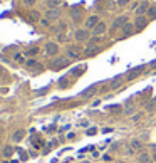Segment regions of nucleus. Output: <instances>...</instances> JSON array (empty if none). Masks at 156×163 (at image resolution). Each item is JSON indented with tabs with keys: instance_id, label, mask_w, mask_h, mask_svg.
Segmentation results:
<instances>
[{
	"instance_id": "f8f14e48",
	"label": "nucleus",
	"mask_w": 156,
	"mask_h": 163,
	"mask_svg": "<svg viewBox=\"0 0 156 163\" xmlns=\"http://www.w3.org/2000/svg\"><path fill=\"white\" fill-rule=\"evenodd\" d=\"M119 84H121V79H119V77H118V79H116L114 82H113V84H111V89H114V88H118V86H119Z\"/></svg>"
},
{
	"instance_id": "a211bd4d",
	"label": "nucleus",
	"mask_w": 156,
	"mask_h": 163,
	"mask_svg": "<svg viewBox=\"0 0 156 163\" xmlns=\"http://www.w3.org/2000/svg\"><path fill=\"white\" fill-rule=\"evenodd\" d=\"M119 163H122V162H119Z\"/></svg>"
},
{
	"instance_id": "39448f33",
	"label": "nucleus",
	"mask_w": 156,
	"mask_h": 163,
	"mask_svg": "<svg viewBox=\"0 0 156 163\" xmlns=\"http://www.w3.org/2000/svg\"><path fill=\"white\" fill-rule=\"evenodd\" d=\"M139 163H149V155L148 153H141V155H139Z\"/></svg>"
},
{
	"instance_id": "4468645a",
	"label": "nucleus",
	"mask_w": 156,
	"mask_h": 163,
	"mask_svg": "<svg viewBox=\"0 0 156 163\" xmlns=\"http://www.w3.org/2000/svg\"><path fill=\"white\" fill-rule=\"evenodd\" d=\"M49 52H50V54H54V52H55V46H49Z\"/></svg>"
},
{
	"instance_id": "423d86ee",
	"label": "nucleus",
	"mask_w": 156,
	"mask_h": 163,
	"mask_svg": "<svg viewBox=\"0 0 156 163\" xmlns=\"http://www.w3.org/2000/svg\"><path fill=\"white\" fill-rule=\"evenodd\" d=\"M104 30H106V24H99V25H97V27L94 29V32H96V34H102Z\"/></svg>"
},
{
	"instance_id": "9b49d317",
	"label": "nucleus",
	"mask_w": 156,
	"mask_h": 163,
	"mask_svg": "<svg viewBox=\"0 0 156 163\" xmlns=\"http://www.w3.org/2000/svg\"><path fill=\"white\" fill-rule=\"evenodd\" d=\"M146 8H148V5H146V4H143V5H139V7H138V10H136V12H138V14H143Z\"/></svg>"
},
{
	"instance_id": "9d476101",
	"label": "nucleus",
	"mask_w": 156,
	"mask_h": 163,
	"mask_svg": "<svg viewBox=\"0 0 156 163\" xmlns=\"http://www.w3.org/2000/svg\"><path fill=\"white\" fill-rule=\"evenodd\" d=\"M77 39H79V41L87 39V32H82V30H79V32H77Z\"/></svg>"
},
{
	"instance_id": "1a4fd4ad",
	"label": "nucleus",
	"mask_w": 156,
	"mask_h": 163,
	"mask_svg": "<svg viewBox=\"0 0 156 163\" xmlns=\"http://www.w3.org/2000/svg\"><path fill=\"white\" fill-rule=\"evenodd\" d=\"M131 146L134 150H139L141 148V141H139V140H133V141H131Z\"/></svg>"
},
{
	"instance_id": "f03ea898",
	"label": "nucleus",
	"mask_w": 156,
	"mask_h": 163,
	"mask_svg": "<svg viewBox=\"0 0 156 163\" xmlns=\"http://www.w3.org/2000/svg\"><path fill=\"white\" fill-rule=\"evenodd\" d=\"M146 19H144V17H138V19H136V27H139V29H143L144 27V25H146Z\"/></svg>"
},
{
	"instance_id": "7ed1b4c3",
	"label": "nucleus",
	"mask_w": 156,
	"mask_h": 163,
	"mask_svg": "<svg viewBox=\"0 0 156 163\" xmlns=\"http://www.w3.org/2000/svg\"><path fill=\"white\" fill-rule=\"evenodd\" d=\"M122 24H126V17H119V19H116V22H114V25H113V29L121 27Z\"/></svg>"
},
{
	"instance_id": "ddd939ff",
	"label": "nucleus",
	"mask_w": 156,
	"mask_h": 163,
	"mask_svg": "<svg viewBox=\"0 0 156 163\" xmlns=\"http://www.w3.org/2000/svg\"><path fill=\"white\" fill-rule=\"evenodd\" d=\"M148 15H149V17H156V8H149Z\"/></svg>"
},
{
	"instance_id": "f257e3e1",
	"label": "nucleus",
	"mask_w": 156,
	"mask_h": 163,
	"mask_svg": "<svg viewBox=\"0 0 156 163\" xmlns=\"http://www.w3.org/2000/svg\"><path fill=\"white\" fill-rule=\"evenodd\" d=\"M141 71H143V67H134V69H131L128 72V79H134L138 74H141Z\"/></svg>"
},
{
	"instance_id": "0eeeda50",
	"label": "nucleus",
	"mask_w": 156,
	"mask_h": 163,
	"mask_svg": "<svg viewBox=\"0 0 156 163\" xmlns=\"http://www.w3.org/2000/svg\"><path fill=\"white\" fill-rule=\"evenodd\" d=\"M108 111H109V113H121V108H119L118 104H114V106H109Z\"/></svg>"
},
{
	"instance_id": "f3484780",
	"label": "nucleus",
	"mask_w": 156,
	"mask_h": 163,
	"mask_svg": "<svg viewBox=\"0 0 156 163\" xmlns=\"http://www.w3.org/2000/svg\"><path fill=\"white\" fill-rule=\"evenodd\" d=\"M129 0H118V4H119V5H124V4H128Z\"/></svg>"
},
{
	"instance_id": "2eb2a0df",
	"label": "nucleus",
	"mask_w": 156,
	"mask_h": 163,
	"mask_svg": "<svg viewBox=\"0 0 156 163\" xmlns=\"http://www.w3.org/2000/svg\"><path fill=\"white\" fill-rule=\"evenodd\" d=\"M141 113H138V115H134V116H133V119H134V121H138V119H139V118H141Z\"/></svg>"
},
{
	"instance_id": "dca6fc26",
	"label": "nucleus",
	"mask_w": 156,
	"mask_h": 163,
	"mask_svg": "<svg viewBox=\"0 0 156 163\" xmlns=\"http://www.w3.org/2000/svg\"><path fill=\"white\" fill-rule=\"evenodd\" d=\"M94 133H96V128H91V129L87 131V135H89V136H91V135H94Z\"/></svg>"
},
{
	"instance_id": "20e7f679",
	"label": "nucleus",
	"mask_w": 156,
	"mask_h": 163,
	"mask_svg": "<svg viewBox=\"0 0 156 163\" xmlns=\"http://www.w3.org/2000/svg\"><path fill=\"white\" fill-rule=\"evenodd\" d=\"M131 32H133V25H131V24H126V27L122 29V35L126 37V35H129Z\"/></svg>"
},
{
	"instance_id": "6e6552de",
	"label": "nucleus",
	"mask_w": 156,
	"mask_h": 163,
	"mask_svg": "<svg viewBox=\"0 0 156 163\" xmlns=\"http://www.w3.org/2000/svg\"><path fill=\"white\" fill-rule=\"evenodd\" d=\"M96 24H97V17H91L87 20V27H94Z\"/></svg>"
}]
</instances>
